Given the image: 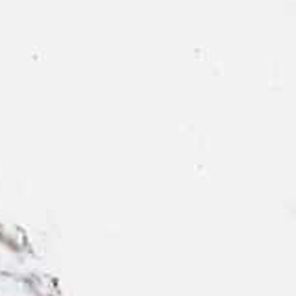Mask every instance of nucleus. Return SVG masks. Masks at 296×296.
Returning a JSON list of instances; mask_svg holds the SVG:
<instances>
[]
</instances>
